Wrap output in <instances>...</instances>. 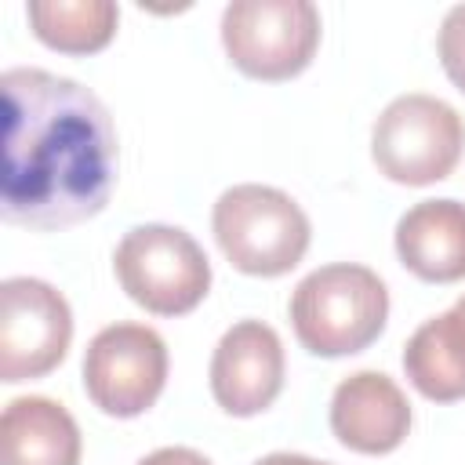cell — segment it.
<instances>
[{"mask_svg":"<svg viewBox=\"0 0 465 465\" xmlns=\"http://www.w3.org/2000/svg\"><path fill=\"white\" fill-rule=\"evenodd\" d=\"M0 211L25 229L94 218L116 182V131L94 91L47 69H7Z\"/></svg>","mask_w":465,"mask_h":465,"instance_id":"obj_1","label":"cell"},{"mask_svg":"<svg viewBox=\"0 0 465 465\" xmlns=\"http://www.w3.org/2000/svg\"><path fill=\"white\" fill-rule=\"evenodd\" d=\"M389 316L381 276L356 262L312 269L291 294V327L312 356H349L367 349Z\"/></svg>","mask_w":465,"mask_h":465,"instance_id":"obj_2","label":"cell"},{"mask_svg":"<svg viewBox=\"0 0 465 465\" xmlns=\"http://www.w3.org/2000/svg\"><path fill=\"white\" fill-rule=\"evenodd\" d=\"M211 229L222 254L247 276H283L309 251L305 211L272 185L243 182L218 196Z\"/></svg>","mask_w":465,"mask_h":465,"instance_id":"obj_3","label":"cell"},{"mask_svg":"<svg viewBox=\"0 0 465 465\" xmlns=\"http://www.w3.org/2000/svg\"><path fill=\"white\" fill-rule=\"evenodd\" d=\"M113 269L131 302L156 316H182L207 298L211 262L178 225H134L113 254Z\"/></svg>","mask_w":465,"mask_h":465,"instance_id":"obj_4","label":"cell"},{"mask_svg":"<svg viewBox=\"0 0 465 465\" xmlns=\"http://www.w3.org/2000/svg\"><path fill=\"white\" fill-rule=\"evenodd\" d=\"M465 149V124L454 105L436 94L392 98L371 131L378 171L400 185H432L447 178Z\"/></svg>","mask_w":465,"mask_h":465,"instance_id":"obj_5","label":"cell"},{"mask_svg":"<svg viewBox=\"0 0 465 465\" xmlns=\"http://www.w3.org/2000/svg\"><path fill=\"white\" fill-rule=\"evenodd\" d=\"M222 44L254 80L298 76L320 44V11L309 0H232L222 11Z\"/></svg>","mask_w":465,"mask_h":465,"instance_id":"obj_6","label":"cell"},{"mask_svg":"<svg viewBox=\"0 0 465 465\" xmlns=\"http://www.w3.org/2000/svg\"><path fill=\"white\" fill-rule=\"evenodd\" d=\"M167 381V345L145 323H109L84 352V389L113 418H134L156 403Z\"/></svg>","mask_w":465,"mask_h":465,"instance_id":"obj_7","label":"cell"},{"mask_svg":"<svg viewBox=\"0 0 465 465\" xmlns=\"http://www.w3.org/2000/svg\"><path fill=\"white\" fill-rule=\"evenodd\" d=\"M73 338L69 302L36 276L0 283V381L44 378L65 360Z\"/></svg>","mask_w":465,"mask_h":465,"instance_id":"obj_8","label":"cell"},{"mask_svg":"<svg viewBox=\"0 0 465 465\" xmlns=\"http://www.w3.org/2000/svg\"><path fill=\"white\" fill-rule=\"evenodd\" d=\"M283 389V345L262 320L232 323L211 356V392L236 418L262 414Z\"/></svg>","mask_w":465,"mask_h":465,"instance_id":"obj_9","label":"cell"},{"mask_svg":"<svg viewBox=\"0 0 465 465\" xmlns=\"http://www.w3.org/2000/svg\"><path fill=\"white\" fill-rule=\"evenodd\" d=\"M331 429L349 450L389 454L411 432V403L389 374L356 371L331 396Z\"/></svg>","mask_w":465,"mask_h":465,"instance_id":"obj_10","label":"cell"},{"mask_svg":"<svg viewBox=\"0 0 465 465\" xmlns=\"http://www.w3.org/2000/svg\"><path fill=\"white\" fill-rule=\"evenodd\" d=\"M396 254L400 262L429 280L454 283L465 276V203L421 200L396 222Z\"/></svg>","mask_w":465,"mask_h":465,"instance_id":"obj_11","label":"cell"},{"mask_svg":"<svg viewBox=\"0 0 465 465\" xmlns=\"http://www.w3.org/2000/svg\"><path fill=\"white\" fill-rule=\"evenodd\" d=\"M4 465H80V429L47 396H18L0 418Z\"/></svg>","mask_w":465,"mask_h":465,"instance_id":"obj_12","label":"cell"},{"mask_svg":"<svg viewBox=\"0 0 465 465\" xmlns=\"http://www.w3.org/2000/svg\"><path fill=\"white\" fill-rule=\"evenodd\" d=\"M25 15L33 33L65 54L102 51L120 22V7L113 0H29Z\"/></svg>","mask_w":465,"mask_h":465,"instance_id":"obj_13","label":"cell"},{"mask_svg":"<svg viewBox=\"0 0 465 465\" xmlns=\"http://www.w3.org/2000/svg\"><path fill=\"white\" fill-rule=\"evenodd\" d=\"M436 47H440L443 73L454 80L458 91H465V4H454V7L443 15Z\"/></svg>","mask_w":465,"mask_h":465,"instance_id":"obj_14","label":"cell"},{"mask_svg":"<svg viewBox=\"0 0 465 465\" xmlns=\"http://www.w3.org/2000/svg\"><path fill=\"white\" fill-rule=\"evenodd\" d=\"M138 465H211V461L193 447H160V450L145 454Z\"/></svg>","mask_w":465,"mask_h":465,"instance_id":"obj_15","label":"cell"},{"mask_svg":"<svg viewBox=\"0 0 465 465\" xmlns=\"http://www.w3.org/2000/svg\"><path fill=\"white\" fill-rule=\"evenodd\" d=\"M254 465H331V461H316L309 454H291V450H276V454H265L258 458Z\"/></svg>","mask_w":465,"mask_h":465,"instance_id":"obj_16","label":"cell"},{"mask_svg":"<svg viewBox=\"0 0 465 465\" xmlns=\"http://www.w3.org/2000/svg\"><path fill=\"white\" fill-rule=\"evenodd\" d=\"M450 312V323H454V334H458V341H461V352H465V294L447 309Z\"/></svg>","mask_w":465,"mask_h":465,"instance_id":"obj_17","label":"cell"}]
</instances>
